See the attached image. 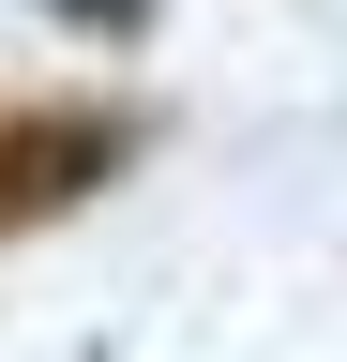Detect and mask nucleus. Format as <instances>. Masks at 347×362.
Wrapping results in <instances>:
<instances>
[{
	"instance_id": "nucleus-1",
	"label": "nucleus",
	"mask_w": 347,
	"mask_h": 362,
	"mask_svg": "<svg viewBox=\"0 0 347 362\" xmlns=\"http://www.w3.org/2000/svg\"><path fill=\"white\" fill-rule=\"evenodd\" d=\"M121 166H136V106H106V90L0 106V242H16V226H61L76 197H106Z\"/></svg>"
},
{
	"instance_id": "nucleus-2",
	"label": "nucleus",
	"mask_w": 347,
	"mask_h": 362,
	"mask_svg": "<svg viewBox=\"0 0 347 362\" xmlns=\"http://www.w3.org/2000/svg\"><path fill=\"white\" fill-rule=\"evenodd\" d=\"M61 30H121V45H136V30H151V0H61Z\"/></svg>"
}]
</instances>
